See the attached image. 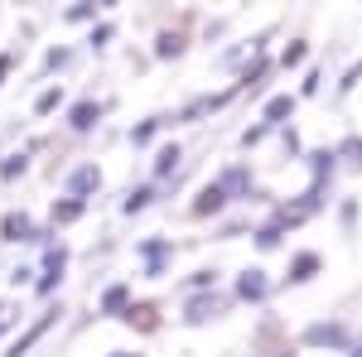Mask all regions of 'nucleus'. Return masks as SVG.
<instances>
[{
	"label": "nucleus",
	"mask_w": 362,
	"mask_h": 357,
	"mask_svg": "<svg viewBox=\"0 0 362 357\" xmlns=\"http://www.w3.org/2000/svg\"><path fill=\"white\" fill-rule=\"evenodd\" d=\"M227 309V300L218 295V290H203V295H189V304H184V324H208V319H218Z\"/></svg>",
	"instance_id": "1"
},
{
	"label": "nucleus",
	"mask_w": 362,
	"mask_h": 357,
	"mask_svg": "<svg viewBox=\"0 0 362 357\" xmlns=\"http://www.w3.org/2000/svg\"><path fill=\"white\" fill-rule=\"evenodd\" d=\"M305 343L309 348H338V353H343V348H348V343H353V333H348V324H309L305 329Z\"/></svg>",
	"instance_id": "2"
},
{
	"label": "nucleus",
	"mask_w": 362,
	"mask_h": 357,
	"mask_svg": "<svg viewBox=\"0 0 362 357\" xmlns=\"http://www.w3.org/2000/svg\"><path fill=\"white\" fill-rule=\"evenodd\" d=\"M63 266H68V251L49 247V251H44V275H39V285H34V290H39V295H54V285L63 280Z\"/></svg>",
	"instance_id": "3"
},
{
	"label": "nucleus",
	"mask_w": 362,
	"mask_h": 357,
	"mask_svg": "<svg viewBox=\"0 0 362 357\" xmlns=\"http://www.w3.org/2000/svg\"><path fill=\"white\" fill-rule=\"evenodd\" d=\"M213 184L223 189V198H242V193L251 198V169H247V165H232V169H223Z\"/></svg>",
	"instance_id": "4"
},
{
	"label": "nucleus",
	"mask_w": 362,
	"mask_h": 357,
	"mask_svg": "<svg viewBox=\"0 0 362 357\" xmlns=\"http://www.w3.org/2000/svg\"><path fill=\"white\" fill-rule=\"evenodd\" d=\"M266 295H271V280H266V271H242V275H237V300L261 304Z\"/></svg>",
	"instance_id": "5"
},
{
	"label": "nucleus",
	"mask_w": 362,
	"mask_h": 357,
	"mask_svg": "<svg viewBox=\"0 0 362 357\" xmlns=\"http://www.w3.org/2000/svg\"><path fill=\"white\" fill-rule=\"evenodd\" d=\"M54 319H58V309H49V314H39V324H34L29 333H20V338L10 343V353H5V357H25L29 348H34V343H39L44 333H49V324H54Z\"/></svg>",
	"instance_id": "6"
},
{
	"label": "nucleus",
	"mask_w": 362,
	"mask_h": 357,
	"mask_svg": "<svg viewBox=\"0 0 362 357\" xmlns=\"http://www.w3.org/2000/svg\"><path fill=\"white\" fill-rule=\"evenodd\" d=\"M97 184H102V169H97V165L73 169V174H68V198H78V203H83V198L97 189Z\"/></svg>",
	"instance_id": "7"
},
{
	"label": "nucleus",
	"mask_w": 362,
	"mask_h": 357,
	"mask_svg": "<svg viewBox=\"0 0 362 357\" xmlns=\"http://www.w3.org/2000/svg\"><path fill=\"white\" fill-rule=\"evenodd\" d=\"M140 256H145V275H165V261L174 256V242H140Z\"/></svg>",
	"instance_id": "8"
},
{
	"label": "nucleus",
	"mask_w": 362,
	"mask_h": 357,
	"mask_svg": "<svg viewBox=\"0 0 362 357\" xmlns=\"http://www.w3.org/2000/svg\"><path fill=\"white\" fill-rule=\"evenodd\" d=\"M0 237H5V242H29V237H34L29 213H5V218H0Z\"/></svg>",
	"instance_id": "9"
},
{
	"label": "nucleus",
	"mask_w": 362,
	"mask_h": 357,
	"mask_svg": "<svg viewBox=\"0 0 362 357\" xmlns=\"http://www.w3.org/2000/svg\"><path fill=\"white\" fill-rule=\"evenodd\" d=\"M290 111H295V97H290V92H280V97H271V102H266V111H261V126H271V131H276Z\"/></svg>",
	"instance_id": "10"
},
{
	"label": "nucleus",
	"mask_w": 362,
	"mask_h": 357,
	"mask_svg": "<svg viewBox=\"0 0 362 357\" xmlns=\"http://www.w3.org/2000/svg\"><path fill=\"white\" fill-rule=\"evenodd\" d=\"M97 121H102V102H78V107L68 111V126L73 131H92Z\"/></svg>",
	"instance_id": "11"
},
{
	"label": "nucleus",
	"mask_w": 362,
	"mask_h": 357,
	"mask_svg": "<svg viewBox=\"0 0 362 357\" xmlns=\"http://www.w3.org/2000/svg\"><path fill=\"white\" fill-rule=\"evenodd\" d=\"M314 275H319V256H314V251H300V256L290 261V275H285V280H290V285H305Z\"/></svg>",
	"instance_id": "12"
},
{
	"label": "nucleus",
	"mask_w": 362,
	"mask_h": 357,
	"mask_svg": "<svg viewBox=\"0 0 362 357\" xmlns=\"http://www.w3.org/2000/svg\"><path fill=\"white\" fill-rule=\"evenodd\" d=\"M126 309H131V285H107L102 290V314H116L121 319Z\"/></svg>",
	"instance_id": "13"
},
{
	"label": "nucleus",
	"mask_w": 362,
	"mask_h": 357,
	"mask_svg": "<svg viewBox=\"0 0 362 357\" xmlns=\"http://www.w3.org/2000/svg\"><path fill=\"white\" fill-rule=\"evenodd\" d=\"M232 102V92H218V97H198V102H189V107L179 111V121H198L203 111H218V107H227Z\"/></svg>",
	"instance_id": "14"
},
{
	"label": "nucleus",
	"mask_w": 362,
	"mask_h": 357,
	"mask_svg": "<svg viewBox=\"0 0 362 357\" xmlns=\"http://www.w3.org/2000/svg\"><path fill=\"white\" fill-rule=\"evenodd\" d=\"M223 208H227L223 189H218V184H208V189L198 193V203H194V218H208V213H223Z\"/></svg>",
	"instance_id": "15"
},
{
	"label": "nucleus",
	"mask_w": 362,
	"mask_h": 357,
	"mask_svg": "<svg viewBox=\"0 0 362 357\" xmlns=\"http://www.w3.org/2000/svg\"><path fill=\"white\" fill-rule=\"evenodd\" d=\"M305 160H309V169H314V179H319V184H329V174H334V169H338L334 150H309Z\"/></svg>",
	"instance_id": "16"
},
{
	"label": "nucleus",
	"mask_w": 362,
	"mask_h": 357,
	"mask_svg": "<svg viewBox=\"0 0 362 357\" xmlns=\"http://www.w3.org/2000/svg\"><path fill=\"white\" fill-rule=\"evenodd\" d=\"M179 54H184V34L165 29V34H160V44H155V58H179Z\"/></svg>",
	"instance_id": "17"
},
{
	"label": "nucleus",
	"mask_w": 362,
	"mask_h": 357,
	"mask_svg": "<svg viewBox=\"0 0 362 357\" xmlns=\"http://www.w3.org/2000/svg\"><path fill=\"white\" fill-rule=\"evenodd\" d=\"M179 160H184V150H179V145H165V150L155 155V174H160V179H165V174H174V169H179Z\"/></svg>",
	"instance_id": "18"
},
{
	"label": "nucleus",
	"mask_w": 362,
	"mask_h": 357,
	"mask_svg": "<svg viewBox=\"0 0 362 357\" xmlns=\"http://www.w3.org/2000/svg\"><path fill=\"white\" fill-rule=\"evenodd\" d=\"M334 160H348L353 169H362V136H348V140L334 150Z\"/></svg>",
	"instance_id": "19"
},
{
	"label": "nucleus",
	"mask_w": 362,
	"mask_h": 357,
	"mask_svg": "<svg viewBox=\"0 0 362 357\" xmlns=\"http://www.w3.org/2000/svg\"><path fill=\"white\" fill-rule=\"evenodd\" d=\"M160 126H165V116H150V121H140V126H131V145H150Z\"/></svg>",
	"instance_id": "20"
},
{
	"label": "nucleus",
	"mask_w": 362,
	"mask_h": 357,
	"mask_svg": "<svg viewBox=\"0 0 362 357\" xmlns=\"http://www.w3.org/2000/svg\"><path fill=\"white\" fill-rule=\"evenodd\" d=\"M280 232H285L280 222H266V227H256V247H261V251H276V247H280Z\"/></svg>",
	"instance_id": "21"
},
{
	"label": "nucleus",
	"mask_w": 362,
	"mask_h": 357,
	"mask_svg": "<svg viewBox=\"0 0 362 357\" xmlns=\"http://www.w3.org/2000/svg\"><path fill=\"white\" fill-rule=\"evenodd\" d=\"M83 208L87 203H78V198H63V203H54V222H78Z\"/></svg>",
	"instance_id": "22"
},
{
	"label": "nucleus",
	"mask_w": 362,
	"mask_h": 357,
	"mask_svg": "<svg viewBox=\"0 0 362 357\" xmlns=\"http://www.w3.org/2000/svg\"><path fill=\"white\" fill-rule=\"evenodd\" d=\"M309 58V44L305 39H290V44H285V54H280V63H285V68H295V63H305Z\"/></svg>",
	"instance_id": "23"
},
{
	"label": "nucleus",
	"mask_w": 362,
	"mask_h": 357,
	"mask_svg": "<svg viewBox=\"0 0 362 357\" xmlns=\"http://www.w3.org/2000/svg\"><path fill=\"white\" fill-rule=\"evenodd\" d=\"M150 203H155V189L145 184V189H136V193H131V198H126V203H121V208H126V213H145Z\"/></svg>",
	"instance_id": "24"
},
{
	"label": "nucleus",
	"mask_w": 362,
	"mask_h": 357,
	"mask_svg": "<svg viewBox=\"0 0 362 357\" xmlns=\"http://www.w3.org/2000/svg\"><path fill=\"white\" fill-rule=\"evenodd\" d=\"M25 169H29V160H25V155H10V160L0 165V179H20Z\"/></svg>",
	"instance_id": "25"
},
{
	"label": "nucleus",
	"mask_w": 362,
	"mask_h": 357,
	"mask_svg": "<svg viewBox=\"0 0 362 357\" xmlns=\"http://www.w3.org/2000/svg\"><path fill=\"white\" fill-rule=\"evenodd\" d=\"M58 102H63V87H49V92H44V97L34 102V111H39V116H49V111H54Z\"/></svg>",
	"instance_id": "26"
},
{
	"label": "nucleus",
	"mask_w": 362,
	"mask_h": 357,
	"mask_svg": "<svg viewBox=\"0 0 362 357\" xmlns=\"http://www.w3.org/2000/svg\"><path fill=\"white\" fill-rule=\"evenodd\" d=\"M213 280H218V271H194L189 275V290H213Z\"/></svg>",
	"instance_id": "27"
},
{
	"label": "nucleus",
	"mask_w": 362,
	"mask_h": 357,
	"mask_svg": "<svg viewBox=\"0 0 362 357\" xmlns=\"http://www.w3.org/2000/svg\"><path fill=\"white\" fill-rule=\"evenodd\" d=\"M338 222H343V232H353V222H358V203H353V198L338 208Z\"/></svg>",
	"instance_id": "28"
},
{
	"label": "nucleus",
	"mask_w": 362,
	"mask_h": 357,
	"mask_svg": "<svg viewBox=\"0 0 362 357\" xmlns=\"http://www.w3.org/2000/svg\"><path fill=\"white\" fill-rule=\"evenodd\" d=\"M358 83H362V63H353V68L343 73V83H338V92H353Z\"/></svg>",
	"instance_id": "29"
},
{
	"label": "nucleus",
	"mask_w": 362,
	"mask_h": 357,
	"mask_svg": "<svg viewBox=\"0 0 362 357\" xmlns=\"http://www.w3.org/2000/svg\"><path fill=\"white\" fill-rule=\"evenodd\" d=\"M266 136H271V126H251V131H242V145L251 150V145H261Z\"/></svg>",
	"instance_id": "30"
},
{
	"label": "nucleus",
	"mask_w": 362,
	"mask_h": 357,
	"mask_svg": "<svg viewBox=\"0 0 362 357\" xmlns=\"http://www.w3.org/2000/svg\"><path fill=\"white\" fill-rule=\"evenodd\" d=\"M68 58H73V54H68V49H49V58H44V68H63Z\"/></svg>",
	"instance_id": "31"
},
{
	"label": "nucleus",
	"mask_w": 362,
	"mask_h": 357,
	"mask_svg": "<svg viewBox=\"0 0 362 357\" xmlns=\"http://www.w3.org/2000/svg\"><path fill=\"white\" fill-rule=\"evenodd\" d=\"M68 20H97V5H73Z\"/></svg>",
	"instance_id": "32"
},
{
	"label": "nucleus",
	"mask_w": 362,
	"mask_h": 357,
	"mask_svg": "<svg viewBox=\"0 0 362 357\" xmlns=\"http://www.w3.org/2000/svg\"><path fill=\"white\" fill-rule=\"evenodd\" d=\"M107 39H112V25H97V29H92V49H107Z\"/></svg>",
	"instance_id": "33"
},
{
	"label": "nucleus",
	"mask_w": 362,
	"mask_h": 357,
	"mask_svg": "<svg viewBox=\"0 0 362 357\" xmlns=\"http://www.w3.org/2000/svg\"><path fill=\"white\" fill-rule=\"evenodd\" d=\"M319 92V68H309V78H305V97H314Z\"/></svg>",
	"instance_id": "34"
},
{
	"label": "nucleus",
	"mask_w": 362,
	"mask_h": 357,
	"mask_svg": "<svg viewBox=\"0 0 362 357\" xmlns=\"http://www.w3.org/2000/svg\"><path fill=\"white\" fill-rule=\"evenodd\" d=\"M10 68H15V58H10V54H0V83H5V73H10Z\"/></svg>",
	"instance_id": "35"
},
{
	"label": "nucleus",
	"mask_w": 362,
	"mask_h": 357,
	"mask_svg": "<svg viewBox=\"0 0 362 357\" xmlns=\"http://www.w3.org/2000/svg\"><path fill=\"white\" fill-rule=\"evenodd\" d=\"M276 357H295V353H290V348H280V353H276Z\"/></svg>",
	"instance_id": "36"
},
{
	"label": "nucleus",
	"mask_w": 362,
	"mask_h": 357,
	"mask_svg": "<svg viewBox=\"0 0 362 357\" xmlns=\"http://www.w3.org/2000/svg\"><path fill=\"white\" fill-rule=\"evenodd\" d=\"M353 357H362V343H358V348H353Z\"/></svg>",
	"instance_id": "37"
},
{
	"label": "nucleus",
	"mask_w": 362,
	"mask_h": 357,
	"mask_svg": "<svg viewBox=\"0 0 362 357\" xmlns=\"http://www.w3.org/2000/svg\"><path fill=\"white\" fill-rule=\"evenodd\" d=\"M116 357H140V353H116Z\"/></svg>",
	"instance_id": "38"
}]
</instances>
